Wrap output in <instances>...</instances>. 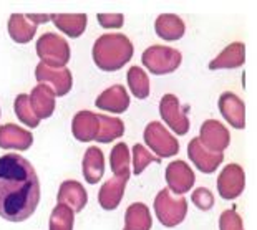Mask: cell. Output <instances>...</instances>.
<instances>
[{
    "mask_svg": "<svg viewBox=\"0 0 257 230\" xmlns=\"http://www.w3.org/2000/svg\"><path fill=\"white\" fill-rule=\"evenodd\" d=\"M194 172L184 161H174L166 167V182L169 190L174 194L183 195L184 192L193 189L194 185Z\"/></svg>",
    "mask_w": 257,
    "mask_h": 230,
    "instance_id": "12",
    "label": "cell"
},
{
    "mask_svg": "<svg viewBox=\"0 0 257 230\" xmlns=\"http://www.w3.org/2000/svg\"><path fill=\"white\" fill-rule=\"evenodd\" d=\"M219 111L222 118L236 129L245 128V105L237 95L231 91L222 93L219 98Z\"/></svg>",
    "mask_w": 257,
    "mask_h": 230,
    "instance_id": "13",
    "label": "cell"
},
{
    "mask_svg": "<svg viewBox=\"0 0 257 230\" xmlns=\"http://www.w3.org/2000/svg\"><path fill=\"white\" fill-rule=\"evenodd\" d=\"M245 62V45L242 42H234L227 45L209 63V70H234L240 68Z\"/></svg>",
    "mask_w": 257,
    "mask_h": 230,
    "instance_id": "20",
    "label": "cell"
},
{
    "mask_svg": "<svg viewBox=\"0 0 257 230\" xmlns=\"http://www.w3.org/2000/svg\"><path fill=\"white\" fill-rule=\"evenodd\" d=\"M133 43L123 34H105L93 45V62L101 71H118L133 58Z\"/></svg>",
    "mask_w": 257,
    "mask_h": 230,
    "instance_id": "2",
    "label": "cell"
},
{
    "mask_svg": "<svg viewBox=\"0 0 257 230\" xmlns=\"http://www.w3.org/2000/svg\"><path fill=\"white\" fill-rule=\"evenodd\" d=\"M126 80H128L130 90L135 95V98H138V100H146V98L150 96V80H148V75L143 68L131 67L128 70Z\"/></svg>",
    "mask_w": 257,
    "mask_h": 230,
    "instance_id": "27",
    "label": "cell"
},
{
    "mask_svg": "<svg viewBox=\"0 0 257 230\" xmlns=\"http://www.w3.org/2000/svg\"><path fill=\"white\" fill-rule=\"evenodd\" d=\"M219 230H244L242 218L236 210H224L219 217Z\"/></svg>",
    "mask_w": 257,
    "mask_h": 230,
    "instance_id": "33",
    "label": "cell"
},
{
    "mask_svg": "<svg viewBox=\"0 0 257 230\" xmlns=\"http://www.w3.org/2000/svg\"><path fill=\"white\" fill-rule=\"evenodd\" d=\"M40 202V182L34 166L20 154L0 157V217L24 222Z\"/></svg>",
    "mask_w": 257,
    "mask_h": 230,
    "instance_id": "1",
    "label": "cell"
},
{
    "mask_svg": "<svg viewBox=\"0 0 257 230\" xmlns=\"http://www.w3.org/2000/svg\"><path fill=\"white\" fill-rule=\"evenodd\" d=\"M14 111L17 114V118L20 119V123H24L25 126H29V128H37L38 123H40V119L35 116L34 109L30 106L29 95H25V93H22V95L15 98Z\"/></svg>",
    "mask_w": 257,
    "mask_h": 230,
    "instance_id": "29",
    "label": "cell"
},
{
    "mask_svg": "<svg viewBox=\"0 0 257 230\" xmlns=\"http://www.w3.org/2000/svg\"><path fill=\"white\" fill-rule=\"evenodd\" d=\"M50 22H53L57 29L70 38H78L85 34L88 17L86 14H52Z\"/></svg>",
    "mask_w": 257,
    "mask_h": 230,
    "instance_id": "21",
    "label": "cell"
},
{
    "mask_svg": "<svg viewBox=\"0 0 257 230\" xmlns=\"http://www.w3.org/2000/svg\"><path fill=\"white\" fill-rule=\"evenodd\" d=\"M161 159L158 156H153L143 144H135L133 147V172L135 176H140L150 164H160Z\"/></svg>",
    "mask_w": 257,
    "mask_h": 230,
    "instance_id": "31",
    "label": "cell"
},
{
    "mask_svg": "<svg viewBox=\"0 0 257 230\" xmlns=\"http://www.w3.org/2000/svg\"><path fill=\"white\" fill-rule=\"evenodd\" d=\"M27 19H29L32 24H47V22H50V15H47V14H29V15H25Z\"/></svg>",
    "mask_w": 257,
    "mask_h": 230,
    "instance_id": "35",
    "label": "cell"
},
{
    "mask_svg": "<svg viewBox=\"0 0 257 230\" xmlns=\"http://www.w3.org/2000/svg\"><path fill=\"white\" fill-rule=\"evenodd\" d=\"M37 25L22 14H12L9 19V35L15 43H29L35 37Z\"/></svg>",
    "mask_w": 257,
    "mask_h": 230,
    "instance_id": "25",
    "label": "cell"
},
{
    "mask_svg": "<svg viewBox=\"0 0 257 230\" xmlns=\"http://www.w3.org/2000/svg\"><path fill=\"white\" fill-rule=\"evenodd\" d=\"M98 129H100V123H98V116L91 111H78L75 114L72 121V133L75 139L81 142L95 141L98 136Z\"/></svg>",
    "mask_w": 257,
    "mask_h": 230,
    "instance_id": "19",
    "label": "cell"
},
{
    "mask_svg": "<svg viewBox=\"0 0 257 230\" xmlns=\"http://www.w3.org/2000/svg\"><path fill=\"white\" fill-rule=\"evenodd\" d=\"M183 55L176 48L153 45L141 55V62L153 75H168L179 68Z\"/></svg>",
    "mask_w": 257,
    "mask_h": 230,
    "instance_id": "4",
    "label": "cell"
},
{
    "mask_svg": "<svg viewBox=\"0 0 257 230\" xmlns=\"http://www.w3.org/2000/svg\"><path fill=\"white\" fill-rule=\"evenodd\" d=\"M198 139L206 149L212 152H222L224 149H227L229 142H231V134L222 123L216 121V119H206L201 124Z\"/></svg>",
    "mask_w": 257,
    "mask_h": 230,
    "instance_id": "10",
    "label": "cell"
},
{
    "mask_svg": "<svg viewBox=\"0 0 257 230\" xmlns=\"http://www.w3.org/2000/svg\"><path fill=\"white\" fill-rule=\"evenodd\" d=\"M143 138L148 147L151 151H155L160 159L173 157L179 152V141L158 121H153L146 126Z\"/></svg>",
    "mask_w": 257,
    "mask_h": 230,
    "instance_id": "6",
    "label": "cell"
},
{
    "mask_svg": "<svg viewBox=\"0 0 257 230\" xmlns=\"http://www.w3.org/2000/svg\"><path fill=\"white\" fill-rule=\"evenodd\" d=\"M98 123H100V129H98L96 139L98 142H111L114 139L121 138L124 133V123L121 119L106 116V114H96Z\"/></svg>",
    "mask_w": 257,
    "mask_h": 230,
    "instance_id": "26",
    "label": "cell"
},
{
    "mask_svg": "<svg viewBox=\"0 0 257 230\" xmlns=\"http://www.w3.org/2000/svg\"><path fill=\"white\" fill-rule=\"evenodd\" d=\"M105 174V156L101 149L91 146L85 151L83 156V176L88 184L100 182Z\"/></svg>",
    "mask_w": 257,
    "mask_h": 230,
    "instance_id": "23",
    "label": "cell"
},
{
    "mask_svg": "<svg viewBox=\"0 0 257 230\" xmlns=\"http://www.w3.org/2000/svg\"><path fill=\"white\" fill-rule=\"evenodd\" d=\"M30 106L38 119L50 118L55 111V93L47 85H37L29 95Z\"/></svg>",
    "mask_w": 257,
    "mask_h": 230,
    "instance_id": "17",
    "label": "cell"
},
{
    "mask_svg": "<svg viewBox=\"0 0 257 230\" xmlns=\"http://www.w3.org/2000/svg\"><path fill=\"white\" fill-rule=\"evenodd\" d=\"M32 144H34V136L30 131L12 123L0 126V147L2 149L27 151Z\"/></svg>",
    "mask_w": 257,
    "mask_h": 230,
    "instance_id": "14",
    "label": "cell"
},
{
    "mask_svg": "<svg viewBox=\"0 0 257 230\" xmlns=\"http://www.w3.org/2000/svg\"><path fill=\"white\" fill-rule=\"evenodd\" d=\"M57 200L58 204L70 207L73 212H81L88 202V194L78 180H65L58 189Z\"/></svg>",
    "mask_w": 257,
    "mask_h": 230,
    "instance_id": "15",
    "label": "cell"
},
{
    "mask_svg": "<svg viewBox=\"0 0 257 230\" xmlns=\"http://www.w3.org/2000/svg\"><path fill=\"white\" fill-rule=\"evenodd\" d=\"M35 78L40 85L50 86L55 96H65L73 86V76L68 68H50L42 62L35 68Z\"/></svg>",
    "mask_w": 257,
    "mask_h": 230,
    "instance_id": "8",
    "label": "cell"
},
{
    "mask_svg": "<svg viewBox=\"0 0 257 230\" xmlns=\"http://www.w3.org/2000/svg\"><path fill=\"white\" fill-rule=\"evenodd\" d=\"M153 225V218L148 205L143 202L131 204L124 213V230H150Z\"/></svg>",
    "mask_w": 257,
    "mask_h": 230,
    "instance_id": "24",
    "label": "cell"
},
{
    "mask_svg": "<svg viewBox=\"0 0 257 230\" xmlns=\"http://www.w3.org/2000/svg\"><path fill=\"white\" fill-rule=\"evenodd\" d=\"M130 177L123 176H114L113 179L106 180L101 185L100 192H98V202L105 210H114L121 202L124 195V189H126Z\"/></svg>",
    "mask_w": 257,
    "mask_h": 230,
    "instance_id": "16",
    "label": "cell"
},
{
    "mask_svg": "<svg viewBox=\"0 0 257 230\" xmlns=\"http://www.w3.org/2000/svg\"><path fill=\"white\" fill-rule=\"evenodd\" d=\"M188 156H189L191 162H193L202 174H212L217 167H219V164H222V161H224L222 152H212L209 149H206V147L199 142L198 138L189 141Z\"/></svg>",
    "mask_w": 257,
    "mask_h": 230,
    "instance_id": "11",
    "label": "cell"
},
{
    "mask_svg": "<svg viewBox=\"0 0 257 230\" xmlns=\"http://www.w3.org/2000/svg\"><path fill=\"white\" fill-rule=\"evenodd\" d=\"M73 210L63 204H57L50 215V230H73Z\"/></svg>",
    "mask_w": 257,
    "mask_h": 230,
    "instance_id": "30",
    "label": "cell"
},
{
    "mask_svg": "<svg viewBox=\"0 0 257 230\" xmlns=\"http://www.w3.org/2000/svg\"><path fill=\"white\" fill-rule=\"evenodd\" d=\"M96 106L103 111L110 113H124L130 108V96L128 91L121 85H114L108 88L96 98Z\"/></svg>",
    "mask_w": 257,
    "mask_h": 230,
    "instance_id": "18",
    "label": "cell"
},
{
    "mask_svg": "<svg viewBox=\"0 0 257 230\" xmlns=\"http://www.w3.org/2000/svg\"><path fill=\"white\" fill-rule=\"evenodd\" d=\"M155 32L161 40L176 42L184 37V22L174 14H161L155 22Z\"/></svg>",
    "mask_w": 257,
    "mask_h": 230,
    "instance_id": "22",
    "label": "cell"
},
{
    "mask_svg": "<svg viewBox=\"0 0 257 230\" xmlns=\"http://www.w3.org/2000/svg\"><path fill=\"white\" fill-rule=\"evenodd\" d=\"M96 19L103 29H121L124 24V17L121 14H98Z\"/></svg>",
    "mask_w": 257,
    "mask_h": 230,
    "instance_id": "34",
    "label": "cell"
},
{
    "mask_svg": "<svg viewBox=\"0 0 257 230\" xmlns=\"http://www.w3.org/2000/svg\"><path fill=\"white\" fill-rule=\"evenodd\" d=\"M155 212L158 220L165 227H176L179 225L188 213V200L184 197L174 199L169 189H161L160 194L155 199Z\"/></svg>",
    "mask_w": 257,
    "mask_h": 230,
    "instance_id": "5",
    "label": "cell"
},
{
    "mask_svg": "<svg viewBox=\"0 0 257 230\" xmlns=\"http://www.w3.org/2000/svg\"><path fill=\"white\" fill-rule=\"evenodd\" d=\"M37 55L42 63L50 68H65L70 62V45L63 37L57 34H43L37 40Z\"/></svg>",
    "mask_w": 257,
    "mask_h": 230,
    "instance_id": "3",
    "label": "cell"
},
{
    "mask_svg": "<svg viewBox=\"0 0 257 230\" xmlns=\"http://www.w3.org/2000/svg\"><path fill=\"white\" fill-rule=\"evenodd\" d=\"M110 167L114 176L130 177V149L124 142H118L111 149L110 154Z\"/></svg>",
    "mask_w": 257,
    "mask_h": 230,
    "instance_id": "28",
    "label": "cell"
},
{
    "mask_svg": "<svg viewBox=\"0 0 257 230\" xmlns=\"http://www.w3.org/2000/svg\"><path fill=\"white\" fill-rule=\"evenodd\" d=\"M188 109L181 108V103H179L178 96L168 93L161 98L160 103V114L161 119L165 121L169 128H171L178 136H184L188 134V131L191 128L189 119H188Z\"/></svg>",
    "mask_w": 257,
    "mask_h": 230,
    "instance_id": "7",
    "label": "cell"
},
{
    "mask_svg": "<svg viewBox=\"0 0 257 230\" xmlns=\"http://www.w3.org/2000/svg\"><path fill=\"white\" fill-rule=\"evenodd\" d=\"M193 204L198 207L199 210H209L214 205V195L207 187H198L191 195Z\"/></svg>",
    "mask_w": 257,
    "mask_h": 230,
    "instance_id": "32",
    "label": "cell"
},
{
    "mask_svg": "<svg viewBox=\"0 0 257 230\" xmlns=\"http://www.w3.org/2000/svg\"><path fill=\"white\" fill-rule=\"evenodd\" d=\"M245 187V174L239 164H227L217 177V192L226 200L237 199Z\"/></svg>",
    "mask_w": 257,
    "mask_h": 230,
    "instance_id": "9",
    "label": "cell"
}]
</instances>
